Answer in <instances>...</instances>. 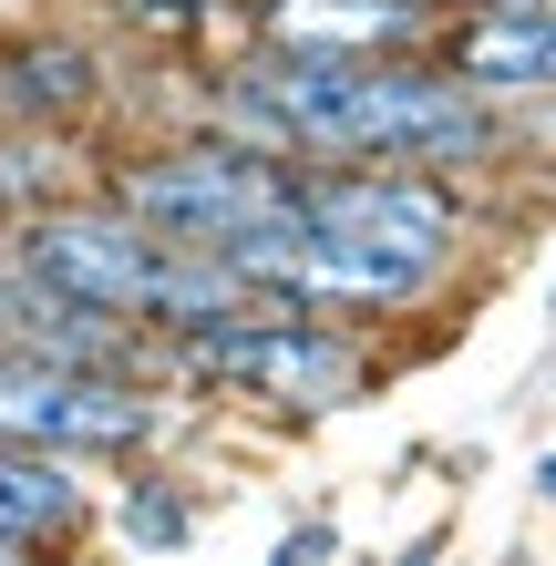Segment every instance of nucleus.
Listing matches in <instances>:
<instances>
[{
  "label": "nucleus",
  "instance_id": "obj_1",
  "mask_svg": "<svg viewBox=\"0 0 556 566\" xmlns=\"http://www.w3.org/2000/svg\"><path fill=\"white\" fill-rule=\"evenodd\" d=\"M227 135L269 155H371V165H474L495 155L474 83L422 73V62H300L258 52L227 83Z\"/></svg>",
  "mask_w": 556,
  "mask_h": 566
},
{
  "label": "nucleus",
  "instance_id": "obj_2",
  "mask_svg": "<svg viewBox=\"0 0 556 566\" xmlns=\"http://www.w3.org/2000/svg\"><path fill=\"white\" fill-rule=\"evenodd\" d=\"M114 207L145 217L155 238L217 248V238H238V227H258V217L300 207V165H279L248 135H196V145H166V155H135L114 176Z\"/></svg>",
  "mask_w": 556,
  "mask_h": 566
},
{
  "label": "nucleus",
  "instance_id": "obj_3",
  "mask_svg": "<svg viewBox=\"0 0 556 566\" xmlns=\"http://www.w3.org/2000/svg\"><path fill=\"white\" fill-rule=\"evenodd\" d=\"M176 360L196 381H227L248 402H300V412H331L361 391V350L340 340L331 319H300L289 298L248 319H207V329H176Z\"/></svg>",
  "mask_w": 556,
  "mask_h": 566
},
{
  "label": "nucleus",
  "instance_id": "obj_4",
  "mask_svg": "<svg viewBox=\"0 0 556 566\" xmlns=\"http://www.w3.org/2000/svg\"><path fill=\"white\" fill-rule=\"evenodd\" d=\"M166 432V402L135 391V371H83V360H42L0 340V443L42 453H145Z\"/></svg>",
  "mask_w": 556,
  "mask_h": 566
},
{
  "label": "nucleus",
  "instance_id": "obj_5",
  "mask_svg": "<svg viewBox=\"0 0 556 566\" xmlns=\"http://www.w3.org/2000/svg\"><path fill=\"white\" fill-rule=\"evenodd\" d=\"M300 207L331 217V227H361V238L422 258V269H443L453 238H464V207L422 176V165H371V176H300Z\"/></svg>",
  "mask_w": 556,
  "mask_h": 566
},
{
  "label": "nucleus",
  "instance_id": "obj_6",
  "mask_svg": "<svg viewBox=\"0 0 556 566\" xmlns=\"http://www.w3.org/2000/svg\"><path fill=\"white\" fill-rule=\"evenodd\" d=\"M422 0H258V52H300V62H371L422 42Z\"/></svg>",
  "mask_w": 556,
  "mask_h": 566
},
{
  "label": "nucleus",
  "instance_id": "obj_7",
  "mask_svg": "<svg viewBox=\"0 0 556 566\" xmlns=\"http://www.w3.org/2000/svg\"><path fill=\"white\" fill-rule=\"evenodd\" d=\"M443 73L474 93H556V0H495V11L453 21Z\"/></svg>",
  "mask_w": 556,
  "mask_h": 566
},
{
  "label": "nucleus",
  "instance_id": "obj_8",
  "mask_svg": "<svg viewBox=\"0 0 556 566\" xmlns=\"http://www.w3.org/2000/svg\"><path fill=\"white\" fill-rule=\"evenodd\" d=\"M93 93H104V73H93V52L83 42H11L0 52V114L11 124H73V114H93Z\"/></svg>",
  "mask_w": 556,
  "mask_h": 566
},
{
  "label": "nucleus",
  "instance_id": "obj_9",
  "mask_svg": "<svg viewBox=\"0 0 556 566\" xmlns=\"http://www.w3.org/2000/svg\"><path fill=\"white\" fill-rule=\"evenodd\" d=\"M83 525V484L73 463L42 453V443H0V536L11 546H52Z\"/></svg>",
  "mask_w": 556,
  "mask_h": 566
},
{
  "label": "nucleus",
  "instance_id": "obj_10",
  "mask_svg": "<svg viewBox=\"0 0 556 566\" xmlns=\"http://www.w3.org/2000/svg\"><path fill=\"white\" fill-rule=\"evenodd\" d=\"M62 196V155L42 145V124H21V135H0V207H52Z\"/></svg>",
  "mask_w": 556,
  "mask_h": 566
},
{
  "label": "nucleus",
  "instance_id": "obj_11",
  "mask_svg": "<svg viewBox=\"0 0 556 566\" xmlns=\"http://www.w3.org/2000/svg\"><path fill=\"white\" fill-rule=\"evenodd\" d=\"M186 505H176V494L166 484H135V494H124V536H135V546H186Z\"/></svg>",
  "mask_w": 556,
  "mask_h": 566
},
{
  "label": "nucleus",
  "instance_id": "obj_12",
  "mask_svg": "<svg viewBox=\"0 0 556 566\" xmlns=\"http://www.w3.org/2000/svg\"><path fill=\"white\" fill-rule=\"evenodd\" d=\"M124 21H145V31H196V21H217L227 0H114Z\"/></svg>",
  "mask_w": 556,
  "mask_h": 566
},
{
  "label": "nucleus",
  "instance_id": "obj_13",
  "mask_svg": "<svg viewBox=\"0 0 556 566\" xmlns=\"http://www.w3.org/2000/svg\"><path fill=\"white\" fill-rule=\"evenodd\" d=\"M536 494H546V505H556V453H546V463H536Z\"/></svg>",
  "mask_w": 556,
  "mask_h": 566
},
{
  "label": "nucleus",
  "instance_id": "obj_14",
  "mask_svg": "<svg viewBox=\"0 0 556 566\" xmlns=\"http://www.w3.org/2000/svg\"><path fill=\"white\" fill-rule=\"evenodd\" d=\"M11 556H31V546H11V536H0V566H11Z\"/></svg>",
  "mask_w": 556,
  "mask_h": 566
}]
</instances>
